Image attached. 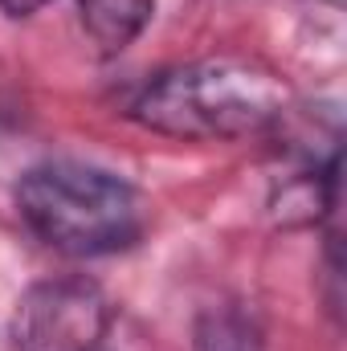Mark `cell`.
<instances>
[{
  "label": "cell",
  "mask_w": 347,
  "mask_h": 351,
  "mask_svg": "<svg viewBox=\"0 0 347 351\" xmlns=\"http://www.w3.org/2000/svg\"><path fill=\"white\" fill-rule=\"evenodd\" d=\"M290 114L286 82L258 62L213 58L156 74L131 102V119L184 143L246 139Z\"/></svg>",
  "instance_id": "1"
},
{
  "label": "cell",
  "mask_w": 347,
  "mask_h": 351,
  "mask_svg": "<svg viewBox=\"0 0 347 351\" xmlns=\"http://www.w3.org/2000/svg\"><path fill=\"white\" fill-rule=\"evenodd\" d=\"M16 213L29 233L66 258H106L131 250L147 229V204L123 176L49 160L21 176Z\"/></svg>",
  "instance_id": "2"
},
{
  "label": "cell",
  "mask_w": 347,
  "mask_h": 351,
  "mask_svg": "<svg viewBox=\"0 0 347 351\" xmlns=\"http://www.w3.org/2000/svg\"><path fill=\"white\" fill-rule=\"evenodd\" d=\"M115 306L98 282L45 278L33 282L12 311L16 351H102Z\"/></svg>",
  "instance_id": "3"
},
{
  "label": "cell",
  "mask_w": 347,
  "mask_h": 351,
  "mask_svg": "<svg viewBox=\"0 0 347 351\" xmlns=\"http://www.w3.org/2000/svg\"><path fill=\"white\" fill-rule=\"evenodd\" d=\"M156 0H78V21L98 53H123L152 25Z\"/></svg>",
  "instance_id": "4"
},
{
  "label": "cell",
  "mask_w": 347,
  "mask_h": 351,
  "mask_svg": "<svg viewBox=\"0 0 347 351\" xmlns=\"http://www.w3.org/2000/svg\"><path fill=\"white\" fill-rule=\"evenodd\" d=\"M192 351H261V331L246 311L213 306L192 327Z\"/></svg>",
  "instance_id": "5"
},
{
  "label": "cell",
  "mask_w": 347,
  "mask_h": 351,
  "mask_svg": "<svg viewBox=\"0 0 347 351\" xmlns=\"http://www.w3.org/2000/svg\"><path fill=\"white\" fill-rule=\"evenodd\" d=\"M49 0H0V12H8V16H33L37 8H45Z\"/></svg>",
  "instance_id": "6"
}]
</instances>
